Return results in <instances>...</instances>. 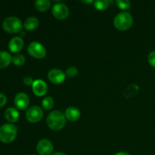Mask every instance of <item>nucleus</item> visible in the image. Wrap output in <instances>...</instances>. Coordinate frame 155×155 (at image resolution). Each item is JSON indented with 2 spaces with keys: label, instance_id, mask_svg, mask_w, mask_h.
I'll return each instance as SVG.
<instances>
[{
  "label": "nucleus",
  "instance_id": "obj_2",
  "mask_svg": "<svg viewBox=\"0 0 155 155\" xmlns=\"http://www.w3.org/2000/svg\"><path fill=\"white\" fill-rule=\"evenodd\" d=\"M133 24V16L127 12H120L117 15L114 19V26L117 30H122V31L129 30L132 27Z\"/></svg>",
  "mask_w": 155,
  "mask_h": 155
},
{
  "label": "nucleus",
  "instance_id": "obj_24",
  "mask_svg": "<svg viewBox=\"0 0 155 155\" xmlns=\"http://www.w3.org/2000/svg\"><path fill=\"white\" fill-rule=\"evenodd\" d=\"M148 61L149 64L155 68V51H151L148 57Z\"/></svg>",
  "mask_w": 155,
  "mask_h": 155
},
{
  "label": "nucleus",
  "instance_id": "obj_21",
  "mask_svg": "<svg viewBox=\"0 0 155 155\" xmlns=\"http://www.w3.org/2000/svg\"><path fill=\"white\" fill-rule=\"evenodd\" d=\"M116 4L117 7L122 10H128L131 7V3L128 0H117Z\"/></svg>",
  "mask_w": 155,
  "mask_h": 155
},
{
  "label": "nucleus",
  "instance_id": "obj_12",
  "mask_svg": "<svg viewBox=\"0 0 155 155\" xmlns=\"http://www.w3.org/2000/svg\"><path fill=\"white\" fill-rule=\"evenodd\" d=\"M24 47V40L20 36H15L10 40L8 43V48L12 52L17 53L21 51Z\"/></svg>",
  "mask_w": 155,
  "mask_h": 155
},
{
  "label": "nucleus",
  "instance_id": "obj_10",
  "mask_svg": "<svg viewBox=\"0 0 155 155\" xmlns=\"http://www.w3.org/2000/svg\"><path fill=\"white\" fill-rule=\"evenodd\" d=\"M15 104L19 110H25L30 104V98L28 95L24 92H20L17 94L15 98Z\"/></svg>",
  "mask_w": 155,
  "mask_h": 155
},
{
  "label": "nucleus",
  "instance_id": "obj_9",
  "mask_svg": "<svg viewBox=\"0 0 155 155\" xmlns=\"http://www.w3.org/2000/svg\"><path fill=\"white\" fill-rule=\"evenodd\" d=\"M65 73L59 69H52L48 73V79L54 84H61L63 83L65 80Z\"/></svg>",
  "mask_w": 155,
  "mask_h": 155
},
{
  "label": "nucleus",
  "instance_id": "obj_29",
  "mask_svg": "<svg viewBox=\"0 0 155 155\" xmlns=\"http://www.w3.org/2000/svg\"><path fill=\"white\" fill-rule=\"evenodd\" d=\"M20 34H21V36H25L26 33H25V32H24L22 30V31H21V33H20Z\"/></svg>",
  "mask_w": 155,
  "mask_h": 155
},
{
  "label": "nucleus",
  "instance_id": "obj_17",
  "mask_svg": "<svg viewBox=\"0 0 155 155\" xmlns=\"http://www.w3.org/2000/svg\"><path fill=\"white\" fill-rule=\"evenodd\" d=\"M34 5L36 10L40 12H45L48 10L51 6V2L48 0H38L35 2Z\"/></svg>",
  "mask_w": 155,
  "mask_h": 155
},
{
  "label": "nucleus",
  "instance_id": "obj_5",
  "mask_svg": "<svg viewBox=\"0 0 155 155\" xmlns=\"http://www.w3.org/2000/svg\"><path fill=\"white\" fill-rule=\"evenodd\" d=\"M27 51L30 55L37 59L44 58L46 55V49L45 47L36 41L32 42L29 44L27 47Z\"/></svg>",
  "mask_w": 155,
  "mask_h": 155
},
{
  "label": "nucleus",
  "instance_id": "obj_13",
  "mask_svg": "<svg viewBox=\"0 0 155 155\" xmlns=\"http://www.w3.org/2000/svg\"><path fill=\"white\" fill-rule=\"evenodd\" d=\"M65 117L70 121L75 122L78 120L80 117V111L77 107H70L65 110Z\"/></svg>",
  "mask_w": 155,
  "mask_h": 155
},
{
  "label": "nucleus",
  "instance_id": "obj_16",
  "mask_svg": "<svg viewBox=\"0 0 155 155\" xmlns=\"http://www.w3.org/2000/svg\"><path fill=\"white\" fill-rule=\"evenodd\" d=\"M39 26V20L36 17H30L24 21V27L26 30L33 31L36 30Z\"/></svg>",
  "mask_w": 155,
  "mask_h": 155
},
{
  "label": "nucleus",
  "instance_id": "obj_6",
  "mask_svg": "<svg viewBox=\"0 0 155 155\" xmlns=\"http://www.w3.org/2000/svg\"><path fill=\"white\" fill-rule=\"evenodd\" d=\"M43 117V111L38 106H32L26 113V118L30 123H38Z\"/></svg>",
  "mask_w": 155,
  "mask_h": 155
},
{
  "label": "nucleus",
  "instance_id": "obj_23",
  "mask_svg": "<svg viewBox=\"0 0 155 155\" xmlns=\"http://www.w3.org/2000/svg\"><path fill=\"white\" fill-rule=\"evenodd\" d=\"M130 86H131L132 89H130V86H129V87L127 89V90H126V92H127V94L128 95L129 97H131L132 95H133H133H135L136 93H137L138 91H139V87H138L136 85L132 84L130 85Z\"/></svg>",
  "mask_w": 155,
  "mask_h": 155
},
{
  "label": "nucleus",
  "instance_id": "obj_7",
  "mask_svg": "<svg viewBox=\"0 0 155 155\" xmlns=\"http://www.w3.org/2000/svg\"><path fill=\"white\" fill-rule=\"evenodd\" d=\"M52 15L58 20H64L69 15V9L66 5L63 3L54 4L51 9Z\"/></svg>",
  "mask_w": 155,
  "mask_h": 155
},
{
  "label": "nucleus",
  "instance_id": "obj_8",
  "mask_svg": "<svg viewBox=\"0 0 155 155\" xmlns=\"http://www.w3.org/2000/svg\"><path fill=\"white\" fill-rule=\"evenodd\" d=\"M36 151L39 155H51L53 151V145L46 139H41L36 145Z\"/></svg>",
  "mask_w": 155,
  "mask_h": 155
},
{
  "label": "nucleus",
  "instance_id": "obj_25",
  "mask_svg": "<svg viewBox=\"0 0 155 155\" xmlns=\"http://www.w3.org/2000/svg\"><path fill=\"white\" fill-rule=\"evenodd\" d=\"M6 102H7V98H6V96L4 94L0 93V107L5 105Z\"/></svg>",
  "mask_w": 155,
  "mask_h": 155
},
{
  "label": "nucleus",
  "instance_id": "obj_4",
  "mask_svg": "<svg viewBox=\"0 0 155 155\" xmlns=\"http://www.w3.org/2000/svg\"><path fill=\"white\" fill-rule=\"evenodd\" d=\"M18 130L12 124H5L0 127V141L3 143L13 142L17 136Z\"/></svg>",
  "mask_w": 155,
  "mask_h": 155
},
{
  "label": "nucleus",
  "instance_id": "obj_19",
  "mask_svg": "<svg viewBox=\"0 0 155 155\" xmlns=\"http://www.w3.org/2000/svg\"><path fill=\"white\" fill-rule=\"evenodd\" d=\"M109 2L107 0H96L94 1V7L99 11L105 10L108 8Z\"/></svg>",
  "mask_w": 155,
  "mask_h": 155
},
{
  "label": "nucleus",
  "instance_id": "obj_11",
  "mask_svg": "<svg viewBox=\"0 0 155 155\" xmlns=\"http://www.w3.org/2000/svg\"><path fill=\"white\" fill-rule=\"evenodd\" d=\"M32 89H33V93L36 96L41 97L46 94L48 87H47L46 83L43 80H36L33 82V85H32Z\"/></svg>",
  "mask_w": 155,
  "mask_h": 155
},
{
  "label": "nucleus",
  "instance_id": "obj_30",
  "mask_svg": "<svg viewBox=\"0 0 155 155\" xmlns=\"http://www.w3.org/2000/svg\"><path fill=\"white\" fill-rule=\"evenodd\" d=\"M83 2L84 3H94L93 1H83Z\"/></svg>",
  "mask_w": 155,
  "mask_h": 155
},
{
  "label": "nucleus",
  "instance_id": "obj_28",
  "mask_svg": "<svg viewBox=\"0 0 155 155\" xmlns=\"http://www.w3.org/2000/svg\"><path fill=\"white\" fill-rule=\"evenodd\" d=\"M51 155H66V154H64V153H62V152H55Z\"/></svg>",
  "mask_w": 155,
  "mask_h": 155
},
{
  "label": "nucleus",
  "instance_id": "obj_1",
  "mask_svg": "<svg viewBox=\"0 0 155 155\" xmlns=\"http://www.w3.org/2000/svg\"><path fill=\"white\" fill-rule=\"evenodd\" d=\"M48 127L53 131H59L64 127L66 124L65 115L60 110H53L46 119Z\"/></svg>",
  "mask_w": 155,
  "mask_h": 155
},
{
  "label": "nucleus",
  "instance_id": "obj_18",
  "mask_svg": "<svg viewBox=\"0 0 155 155\" xmlns=\"http://www.w3.org/2000/svg\"><path fill=\"white\" fill-rule=\"evenodd\" d=\"M54 99H53L51 97L48 96L45 97L42 101V108L44 109L45 110H51V108L54 106Z\"/></svg>",
  "mask_w": 155,
  "mask_h": 155
},
{
  "label": "nucleus",
  "instance_id": "obj_3",
  "mask_svg": "<svg viewBox=\"0 0 155 155\" xmlns=\"http://www.w3.org/2000/svg\"><path fill=\"white\" fill-rule=\"evenodd\" d=\"M2 28L8 33H21L23 29L22 21L17 17H8L2 21Z\"/></svg>",
  "mask_w": 155,
  "mask_h": 155
},
{
  "label": "nucleus",
  "instance_id": "obj_20",
  "mask_svg": "<svg viewBox=\"0 0 155 155\" xmlns=\"http://www.w3.org/2000/svg\"><path fill=\"white\" fill-rule=\"evenodd\" d=\"M25 57H24L23 54H17L12 57V62L14 63V64L16 65V66L21 67L25 64Z\"/></svg>",
  "mask_w": 155,
  "mask_h": 155
},
{
  "label": "nucleus",
  "instance_id": "obj_26",
  "mask_svg": "<svg viewBox=\"0 0 155 155\" xmlns=\"http://www.w3.org/2000/svg\"><path fill=\"white\" fill-rule=\"evenodd\" d=\"M33 80L31 77H26L24 78V83L26 86H31L33 83Z\"/></svg>",
  "mask_w": 155,
  "mask_h": 155
},
{
  "label": "nucleus",
  "instance_id": "obj_22",
  "mask_svg": "<svg viewBox=\"0 0 155 155\" xmlns=\"http://www.w3.org/2000/svg\"><path fill=\"white\" fill-rule=\"evenodd\" d=\"M77 74H78V70H77V68L76 67H70V68H68L67 69L66 73H65L67 77H70V78L76 77L77 75Z\"/></svg>",
  "mask_w": 155,
  "mask_h": 155
},
{
  "label": "nucleus",
  "instance_id": "obj_14",
  "mask_svg": "<svg viewBox=\"0 0 155 155\" xmlns=\"http://www.w3.org/2000/svg\"><path fill=\"white\" fill-rule=\"evenodd\" d=\"M5 119L9 123H15L19 119V112L15 107H8L5 112Z\"/></svg>",
  "mask_w": 155,
  "mask_h": 155
},
{
  "label": "nucleus",
  "instance_id": "obj_27",
  "mask_svg": "<svg viewBox=\"0 0 155 155\" xmlns=\"http://www.w3.org/2000/svg\"><path fill=\"white\" fill-rule=\"evenodd\" d=\"M115 155H130L128 154V153L127 152H119L117 153V154H116Z\"/></svg>",
  "mask_w": 155,
  "mask_h": 155
},
{
  "label": "nucleus",
  "instance_id": "obj_15",
  "mask_svg": "<svg viewBox=\"0 0 155 155\" xmlns=\"http://www.w3.org/2000/svg\"><path fill=\"white\" fill-rule=\"evenodd\" d=\"M12 61V57L8 51H0V69L5 68Z\"/></svg>",
  "mask_w": 155,
  "mask_h": 155
}]
</instances>
